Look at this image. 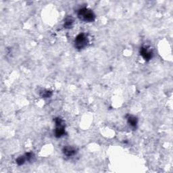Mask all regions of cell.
Here are the masks:
<instances>
[{
	"label": "cell",
	"mask_w": 173,
	"mask_h": 173,
	"mask_svg": "<svg viewBox=\"0 0 173 173\" xmlns=\"http://www.w3.org/2000/svg\"><path fill=\"white\" fill-rule=\"evenodd\" d=\"M140 55L145 61H149L153 58V52L149 49L147 47H142L140 49Z\"/></svg>",
	"instance_id": "4"
},
{
	"label": "cell",
	"mask_w": 173,
	"mask_h": 173,
	"mask_svg": "<svg viewBox=\"0 0 173 173\" xmlns=\"http://www.w3.org/2000/svg\"><path fill=\"white\" fill-rule=\"evenodd\" d=\"M56 124L55 136L57 138H59L65 135V124L62 119L60 118H56L54 119Z\"/></svg>",
	"instance_id": "3"
},
{
	"label": "cell",
	"mask_w": 173,
	"mask_h": 173,
	"mask_svg": "<svg viewBox=\"0 0 173 173\" xmlns=\"http://www.w3.org/2000/svg\"><path fill=\"white\" fill-rule=\"evenodd\" d=\"M52 91H50L49 90H44L41 92V96L44 98H48L52 96Z\"/></svg>",
	"instance_id": "9"
},
{
	"label": "cell",
	"mask_w": 173,
	"mask_h": 173,
	"mask_svg": "<svg viewBox=\"0 0 173 173\" xmlns=\"http://www.w3.org/2000/svg\"><path fill=\"white\" fill-rule=\"evenodd\" d=\"M77 16L80 20L86 22H93L95 19V15L93 12L86 8L79 9L77 12Z\"/></svg>",
	"instance_id": "1"
},
{
	"label": "cell",
	"mask_w": 173,
	"mask_h": 173,
	"mask_svg": "<svg viewBox=\"0 0 173 173\" xmlns=\"http://www.w3.org/2000/svg\"><path fill=\"white\" fill-rule=\"evenodd\" d=\"M127 122L129 124L131 127L135 129L137 126V123H138V119L136 117V116L133 115H128L127 116Z\"/></svg>",
	"instance_id": "6"
},
{
	"label": "cell",
	"mask_w": 173,
	"mask_h": 173,
	"mask_svg": "<svg viewBox=\"0 0 173 173\" xmlns=\"http://www.w3.org/2000/svg\"><path fill=\"white\" fill-rule=\"evenodd\" d=\"M26 161H27L26 160V156H25H25H19L18 158L16 159V164L19 166H21V165H23L25 163Z\"/></svg>",
	"instance_id": "8"
},
{
	"label": "cell",
	"mask_w": 173,
	"mask_h": 173,
	"mask_svg": "<svg viewBox=\"0 0 173 173\" xmlns=\"http://www.w3.org/2000/svg\"><path fill=\"white\" fill-rule=\"evenodd\" d=\"M64 154L66 156L70 157L73 156L74 155H75L76 153V150L74 148L72 147V146H65L64 147L63 150H62Z\"/></svg>",
	"instance_id": "5"
},
{
	"label": "cell",
	"mask_w": 173,
	"mask_h": 173,
	"mask_svg": "<svg viewBox=\"0 0 173 173\" xmlns=\"http://www.w3.org/2000/svg\"><path fill=\"white\" fill-rule=\"evenodd\" d=\"M89 43L88 37L85 33H80L74 39V47L77 49H83L87 46Z\"/></svg>",
	"instance_id": "2"
},
{
	"label": "cell",
	"mask_w": 173,
	"mask_h": 173,
	"mask_svg": "<svg viewBox=\"0 0 173 173\" xmlns=\"http://www.w3.org/2000/svg\"><path fill=\"white\" fill-rule=\"evenodd\" d=\"M74 23V19L71 16H68L66 18L64 26L65 29H71L73 26Z\"/></svg>",
	"instance_id": "7"
},
{
	"label": "cell",
	"mask_w": 173,
	"mask_h": 173,
	"mask_svg": "<svg viewBox=\"0 0 173 173\" xmlns=\"http://www.w3.org/2000/svg\"><path fill=\"white\" fill-rule=\"evenodd\" d=\"M25 156L26 160L31 161L32 159V158H33V154L31 153V152H28V153H26L25 154Z\"/></svg>",
	"instance_id": "10"
}]
</instances>
